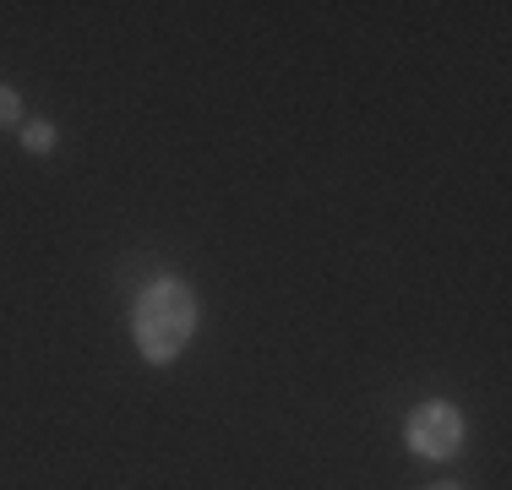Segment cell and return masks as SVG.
<instances>
[{
    "label": "cell",
    "instance_id": "cell-1",
    "mask_svg": "<svg viewBox=\"0 0 512 490\" xmlns=\"http://www.w3.org/2000/svg\"><path fill=\"white\" fill-rule=\"evenodd\" d=\"M197 333V300L186 284L158 278V284L137 300V349L148 365H169Z\"/></svg>",
    "mask_w": 512,
    "mask_h": 490
},
{
    "label": "cell",
    "instance_id": "cell-2",
    "mask_svg": "<svg viewBox=\"0 0 512 490\" xmlns=\"http://www.w3.org/2000/svg\"><path fill=\"white\" fill-rule=\"evenodd\" d=\"M404 436H409V447L420 452V458H453L458 441H463V414L453 409V403H442V398L420 403V409L409 414Z\"/></svg>",
    "mask_w": 512,
    "mask_h": 490
},
{
    "label": "cell",
    "instance_id": "cell-3",
    "mask_svg": "<svg viewBox=\"0 0 512 490\" xmlns=\"http://www.w3.org/2000/svg\"><path fill=\"white\" fill-rule=\"evenodd\" d=\"M22 147H28V153H50V147H55V126H50V120L22 126Z\"/></svg>",
    "mask_w": 512,
    "mask_h": 490
},
{
    "label": "cell",
    "instance_id": "cell-4",
    "mask_svg": "<svg viewBox=\"0 0 512 490\" xmlns=\"http://www.w3.org/2000/svg\"><path fill=\"white\" fill-rule=\"evenodd\" d=\"M17 120H22V98L11 93L6 82H0V131H6V126H17Z\"/></svg>",
    "mask_w": 512,
    "mask_h": 490
},
{
    "label": "cell",
    "instance_id": "cell-5",
    "mask_svg": "<svg viewBox=\"0 0 512 490\" xmlns=\"http://www.w3.org/2000/svg\"><path fill=\"white\" fill-rule=\"evenodd\" d=\"M431 490H458V485H431Z\"/></svg>",
    "mask_w": 512,
    "mask_h": 490
}]
</instances>
